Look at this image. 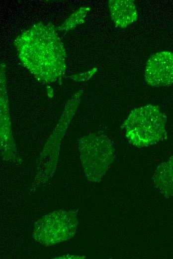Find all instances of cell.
Listing matches in <instances>:
<instances>
[{"label": "cell", "mask_w": 173, "mask_h": 259, "mask_svg": "<svg viewBox=\"0 0 173 259\" xmlns=\"http://www.w3.org/2000/svg\"><path fill=\"white\" fill-rule=\"evenodd\" d=\"M167 120L158 106L147 105L133 110L121 128L131 144L138 147L149 146L167 137Z\"/></svg>", "instance_id": "6da1fadb"}, {"label": "cell", "mask_w": 173, "mask_h": 259, "mask_svg": "<svg viewBox=\"0 0 173 259\" xmlns=\"http://www.w3.org/2000/svg\"><path fill=\"white\" fill-rule=\"evenodd\" d=\"M77 225L75 212L56 211L36 222L33 237L45 246H52L71 238L76 233Z\"/></svg>", "instance_id": "7a4b0ae2"}, {"label": "cell", "mask_w": 173, "mask_h": 259, "mask_svg": "<svg viewBox=\"0 0 173 259\" xmlns=\"http://www.w3.org/2000/svg\"><path fill=\"white\" fill-rule=\"evenodd\" d=\"M81 160L88 179L99 181L113 159L114 148L105 137L86 136L80 144Z\"/></svg>", "instance_id": "3957f363"}, {"label": "cell", "mask_w": 173, "mask_h": 259, "mask_svg": "<svg viewBox=\"0 0 173 259\" xmlns=\"http://www.w3.org/2000/svg\"><path fill=\"white\" fill-rule=\"evenodd\" d=\"M144 77L153 87L169 86L173 84V53L163 51L152 55L147 61Z\"/></svg>", "instance_id": "277c9868"}, {"label": "cell", "mask_w": 173, "mask_h": 259, "mask_svg": "<svg viewBox=\"0 0 173 259\" xmlns=\"http://www.w3.org/2000/svg\"><path fill=\"white\" fill-rule=\"evenodd\" d=\"M109 7L112 20L120 28H126L137 19L136 6L132 0H111L109 1Z\"/></svg>", "instance_id": "5b68a950"}, {"label": "cell", "mask_w": 173, "mask_h": 259, "mask_svg": "<svg viewBox=\"0 0 173 259\" xmlns=\"http://www.w3.org/2000/svg\"><path fill=\"white\" fill-rule=\"evenodd\" d=\"M154 183L162 191L173 193V156L160 164L153 177Z\"/></svg>", "instance_id": "8992f818"}]
</instances>
